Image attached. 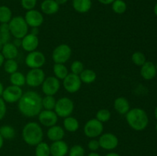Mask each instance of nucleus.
<instances>
[{"mask_svg": "<svg viewBox=\"0 0 157 156\" xmlns=\"http://www.w3.org/2000/svg\"><path fill=\"white\" fill-rule=\"evenodd\" d=\"M80 79L81 82L84 84H92L97 79V73L94 70L90 69H84L82 72L79 74Z\"/></svg>", "mask_w": 157, "mask_h": 156, "instance_id": "obj_25", "label": "nucleus"}, {"mask_svg": "<svg viewBox=\"0 0 157 156\" xmlns=\"http://www.w3.org/2000/svg\"><path fill=\"white\" fill-rule=\"evenodd\" d=\"M3 66H4L5 71L9 74H12V73L18 71V65L15 59L6 60L3 64Z\"/></svg>", "mask_w": 157, "mask_h": 156, "instance_id": "obj_33", "label": "nucleus"}, {"mask_svg": "<svg viewBox=\"0 0 157 156\" xmlns=\"http://www.w3.org/2000/svg\"><path fill=\"white\" fill-rule=\"evenodd\" d=\"M75 105L72 99L68 97H61L56 101L55 112L58 117L66 118L72 114Z\"/></svg>", "mask_w": 157, "mask_h": 156, "instance_id": "obj_5", "label": "nucleus"}, {"mask_svg": "<svg viewBox=\"0 0 157 156\" xmlns=\"http://www.w3.org/2000/svg\"><path fill=\"white\" fill-rule=\"evenodd\" d=\"M72 50L69 45L61 44L57 46L52 52V59L55 64H64L71 58Z\"/></svg>", "mask_w": 157, "mask_h": 156, "instance_id": "obj_6", "label": "nucleus"}, {"mask_svg": "<svg viewBox=\"0 0 157 156\" xmlns=\"http://www.w3.org/2000/svg\"><path fill=\"white\" fill-rule=\"evenodd\" d=\"M87 148H89V150L91 151H96L99 149L101 147H100V144L98 140L94 139H90V141L87 143Z\"/></svg>", "mask_w": 157, "mask_h": 156, "instance_id": "obj_40", "label": "nucleus"}, {"mask_svg": "<svg viewBox=\"0 0 157 156\" xmlns=\"http://www.w3.org/2000/svg\"><path fill=\"white\" fill-rule=\"evenodd\" d=\"M11 34L9 23H2L0 24V42L3 44L9 42Z\"/></svg>", "mask_w": 157, "mask_h": 156, "instance_id": "obj_30", "label": "nucleus"}, {"mask_svg": "<svg viewBox=\"0 0 157 156\" xmlns=\"http://www.w3.org/2000/svg\"><path fill=\"white\" fill-rule=\"evenodd\" d=\"M64 128L68 132H75L79 128V122L73 116H67L64 118L63 122Z\"/></svg>", "mask_w": 157, "mask_h": 156, "instance_id": "obj_24", "label": "nucleus"}, {"mask_svg": "<svg viewBox=\"0 0 157 156\" xmlns=\"http://www.w3.org/2000/svg\"><path fill=\"white\" fill-rule=\"evenodd\" d=\"M21 136L23 140L27 145L35 146L42 142L44 133L39 124L35 122H30L23 127Z\"/></svg>", "mask_w": 157, "mask_h": 156, "instance_id": "obj_3", "label": "nucleus"}, {"mask_svg": "<svg viewBox=\"0 0 157 156\" xmlns=\"http://www.w3.org/2000/svg\"><path fill=\"white\" fill-rule=\"evenodd\" d=\"M4 62H5V58L4 57H3V55L2 54L1 52H0V67H1L2 66H3Z\"/></svg>", "mask_w": 157, "mask_h": 156, "instance_id": "obj_46", "label": "nucleus"}, {"mask_svg": "<svg viewBox=\"0 0 157 156\" xmlns=\"http://www.w3.org/2000/svg\"><path fill=\"white\" fill-rule=\"evenodd\" d=\"M156 133H157V123H156Z\"/></svg>", "mask_w": 157, "mask_h": 156, "instance_id": "obj_54", "label": "nucleus"}, {"mask_svg": "<svg viewBox=\"0 0 157 156\" xmlns=\"http://www.w3.org/2000/svg\"><path fill=\"white\" fill-rule=\"evenodd\" d=\"M98 142H99L100 147L103 149L107 150V151H112L118 146L119 139L117 137V136H115L113 133L107 132L102 133L100 136Z\"/></svg>", "mask_w": 157, "mask_h": 156, "instance_id": "obj_12", "label": "nucleus"}, {"mask_svg": "<svg viewBox=\"0 0 157 156\" xmlns=\"http://www.w3.org/2000/svg\"><path fill=\"white\" fill-rule=\"evenodd\" d=\"M10 82L12 85L17 86V87H21L26 84L25 81V76L21 72L16 71L15 73L10 74Z\"/></svg>", "mask_w": 157, "mask_h": 156, "instance_id": "obj_26", "label": "nucleus"}, {"mask_svg": "<svg viewBox=\"0 0 157 156\" xmlns=\"http://www.w3.org/2000/svg\"><path fill=\"white\" fill-rule=\"evenodd\" d=\"M42 98L35 91H28L23 93L18 102V108L23 116L29 118L38 116L42 109Z\"/></svg>", "mask_w": 157, "mask_h": 156, "instance_id": "obj_1", "label": "nucleus"}, {"mask_svg": "<svg viewBox=\"0 0 157 156\" xmlns=\"http://www.w3.org/2000/svg\"><path fill=\"white\" fill-rule=\"evenodd\" d=\"M68 156H84L85 150L81 145H75L69 148Z\"/></svg>", "mask_w": 157, "mask_h": 156, "instance_id": "obj_37", "label": "nucleus"}, {"mask_svg": "<svg viewBox=\"0 0 157 156\" xmlns=\"http://www.w3.org/2000/svg\"><path fill=\"white\" fill-rule=\"evenodd\" d=\"M1 53L3 55L5 59H15L18 56V47L14 45L13 43L8 42L3 45Z\"/></svg>", "mask_w": 157, "mask_h": 156, "instance_id": "obj_22", "label": "nucleus"}, {"mask_svg": "<svg viewBox=\"0 0 157 156\" xmlns=\"http://www.w3.org/2000/svg\"><path fill=\"white\" fill-rule=\"evenodd\" d=\"M59 6L55 0H44L41 4V10L46 15H54L58 12Z\"/></svg>", "mask_w": 157, "mask_h": 156, "instance_id": "obj_21", "label": "nucleus"}, {"mask_svg": "<svg viewBox=\"0 0 157 156\" xmlns=\"http://www.w3.org/2000/svg\"><path fill=\"white\" fill-rule=\"evenodd\" d=\"M154 116L155 118H156V119L157 120V106L155 108L154 110Z\"/></svg>", "mask_w": 157, "mask_h": 156, "instance_id": "obj_52", "label": "nucleus"}, {"mask_svg": "<svg viewBox=\"0 0 157 156\" xmlns=\"http://www.w3.org/2000/svg\"><path fill=\"white\" fill-rule=\"evenodd\" d=\"M69 151V147L64 141L59 140L53 142L50 145L52 156H66Z\"/></svg>", "mask_w": 157, "mask_h": 156, "instance_id": "obj_17", "label": "nucleus"}, {"mask_svg": "<svg viewBox=\"0 0 157 156\" xmlns=\"http://www.w3.org/2000/svg\"><path fill=\"white\" fill-rule=\"evenodd\" d=\"M65 135L64 128L60 125H55L52 127H49L47 132V136L49 140L52 142L62 140Z\"/></svg>", "mask_w": 157, "mask_h": 156, "instance_id": "obj_19", "label": "nucleus"}, {"mask_svg": "<svg viewBox=\"0 0 157 156\" xmlns=\"http://www.w3.org/2000/svg\"><path fill=\"white\" fill-rule=\"evenodd\" d=\"M9 26L11 35L15 38L21 39L29 33V25L26 23L24 17L20 15L12 17L9 22Z\"/></svg>", "mask_w": 157, "mask_h": 156, "instance_id": "obj_4", "label": "nucleus"}, {"mask_svg": "<svg viewBox=\"0 0 157 156\" xmlns=\"http://www.w3.org/2000/svg\"><path fill=\"white\" fill-rule=\"evenodd\" d=\"M84 70V65L81 61H75L71 65V70L72 73L79 75Z\"/></svg>", "mask_w": 157, "mask_h": 156, "instance_id": "obj_38", "label": "nucleus"}, {"mask_svg": "<svg viewBox=\"0 0 157 156\" xmlns=\"http://www.w3.org/2000/svg\"><path fill=\"white\" fill-rule=\"evenodd\" d=\"M0 135L4 139L11 140L15 136V130L12 125H4L0 127Z\"/></svg>", "mask_w": 157, "mask_h": 156, "instance_id": "obj_28", "label": "nucleus"}, {"mask_svg": "<svg viewBox=\"0 0 157 156\" xmlns=\"http://www.w3.org/2000/svg\"><path fill=\"white\" fill-rule=\"evenodd\" d=\"M3 144H4V139H3V138L2 137L1 135H0V149L2 148Z\"/></svg>", "mask_w": 157, "mask_h": 156, "instance_id": "obj_50", "label": "nucleus"}, {"mask_svg": "<svg viewBox=\"0 0 157 156\" xmlns=\"http://www.w3.org/2000/svg\"><path fill=\"white\" fill-rule=\"evenodd\" d=\"M110 117H111V113L107 109H101L98 110L96 114V119L102 123L108 122L110 119Z\"/></svg>", "mask_w": 157, "mask_h": 156, "instance_id": "obj_36", "label": "nucleus"}, {"mask_svg": "<svg viewBox=\"0 0 157 156\" xmlns=\"http://www.w3.org/2000/svg\"><path fill=\"white\" fill-rule=\"evenodd\" d=\"M126 119L130 128L135 131H143L148 126V115L141 108H133L129 110L126 114Z\"/></svg>", "mask_w": 157, "mask_h": 156, "instance_id": "obj_2", "label": "nucleus"}, {"mask_svg": "<svg viewBox=\"0 0 157 156\" xmlns=\"http://www.w3.org/2000/svg\"><path fill=\"white\" fill-rule=\"evenodd\" d=\"M87 156H101V155L100 154H98V152H96V151H91V152H90L88 154H87Z\"/></svg>", "mask_w": 157, "mask_h": 156, "instance_id": "obj_48", "label": "nucleus"}, {"mask_svg": "<svg viewBox=\"0 0 157 156\" xmlns=\"http://www.w3.org/2000/svg\"><path fill=\"white\" fill-rule=\"evenodd\" d=\"M72 6L78 13H86L91 9V0H73Z\"/></svg>", "mask_w": 157, "mask_h": 156, "instance_id": "obj_23", "label": "nucleus"}, {"mask_svg": "<svg viewBox=\"0 0 157 156\" xmlns=\"http://www.w3.org/2000/svg\"><path fill=\"white\" fill-rule=\"evenodd\" d=\"M4 87H3V84L0 82V97H2V96L3 91H4Z\"/></svg>", "mask_w": 157, "mask_h": 156, "instance_id": "obj_49", "label": "nucleus"}, {"mask_svg": "<svg viewBox=\"0 0 157 156\" xmlns=\"http://www.w3.org/2000/svg\"><path fill=\"white\" fill-rule=\"evenodd\" d=\"M35 156H50V145L44 142H41L35 145Z\"/></svg>", "mask_w": 157, "mask_h": 156, "instance_id": "obj_29", "label": "nucleus"}, {"mask_svg": "<svg viewBox=\"0 0 157 156\" xmlns=\"http://www.w3.org/2000/svg\"><path fill=\"white\" fill-rule=\"evenodd\" d=\"M39 44V40L37 35L28 33L23 38H21V47L27 52L36 50Z\"/></svg>", "mask_w": 157, "mask_h": 156, "instance_id": "obj_16", "label": "nucleus"}, {"mask_svg": "<svg viewBox=\"0 0 157 156\" xmlns=\"http://www.w3.org/2000/svg\"><path fill=\"white\" fill-rule=\"evenodd\" d=\"M81 82L79 75L75 73H68L63 80V87L66 91L70 93H77L81 87Z\"/></svg>", "mask_w": 157, "mask_h": 156, "instance_id": "obj_13", "label": "nucleus"}, {"mask_svg": "<svg viewBox=\"0 0 157 156\" xmlns=\"http://www.w3.org/2000/svg\"><path fill=\"white\" fill-rule=\"evenodd\" d=\"M131 60L133 64L136 66H141L147 61L145 54L141 51H136L132 54Z\"/></svg>", "mask_w": 157, "mask_h": 156, "instance_id": "obj_35", "label": "nucleus"}, {"mask_svg": "<svg viewBox=\"0 0 157 156\" xmlns=\"http://www.w3.org/2000/svg\"><path fill=\"white\" fill-rule=\"evenodd\" d=\"M103 132H104V125L96 118L87 121L84 127V134L90 139H95L98 137L102 134Z\"/></svg>", "mask_w": 157, "mask_h": 156, "instance_id": "obj_7", "label": "nucleus"}, {"mask_svg": "<svg viewBox=\"0 0 157 156\" xmlns=\"http://www.w3.org/2000/svg\"><path fill=\"white\" fill-rule=\"evenodd\" d=\"M37 0H21V6L25 10H32L35 8Z\"/></svg>", "mask_w": 157, "mask_h": 156, "instance_id": "obj_39", "label": "nucleus"}, {"mask_svg": "<svg viewBox=\"0 0 157 156\" xmlns=\"http://www.w3.org/2000/svg\"><path fill=\"white\" fill-rule=\"evenodd\" d=\"M12 18V12L10 8L6 6H0V23H9Z\"/></svg>", "mask_w": 157, "mask_h": 156, "instance_id": "obj_31", "label": "nucleus"}, {"mask_svg": "<svg viewBox=\"0 0 157 156\" xmlns=\"http://www.w3.org/2000/svg\"><path fill=\"white\" fill-rule=\"evenodd\" d=\"M45 56L44 54L38 50L29 52L26 56L25 62L27 67L31 69L41 68L45 64Z\"/></svg>", "mask_w": 157, "mask_h": 156, "instance_id": "obj_8", "label": "nucleus"}, {"mask_svg": "<svg viewBox=\"0 0 157 156\" xmlns=\"http://www.w3.org/2000/svg\"><path fill=\"white\" fill-rule=\"evenodd\" d=\"M13 44L16 46L17 47H21V39H20V38H15L13 41Z\"/></svg>", "mask_w": 157, "mask_h": 156, "instance_id": "obj_43", "label": "nucleus"}, {"mask_svg": "<svg viewBox=\"0 0 157 156\" xmlns=\"http://www.w3.org/2000/svg\"><path fill=\"white\" fill-rule=\"evenodd\" d=\"M61 84L60 80L54 76L45 77L44 82L41 84L42 91L46 96H54L60 90Z\"/></svg>", "mask_w": 157, "mask_h": 156, "instance_id": "obj_11", "label": "nucleus"}, {"mask_svg": "<svg viewBox=\"0 0 157 156\" xmlns=\"http://www.w3.org/2000/svg\"><path fill=\"white\" fill-rule=\"evenodd\" d=\"M45 79V73L41 68L31 69L25 76L26 84L31 87H38Z\"/></svg>", "mask_w": 157, "mask_h": 156, "instance_id": "obj_9", "label": "nucleus"}, {"mask_svg": "<svg viewBox=\"0 0 157 156\" xmlns=\"http://www.w3.org/2000/svg\"><path fill=\"white\" fill-rule=\"evenodd\" d=\"M24 18L29 27L31 28L40 27L44 21V17L41 12L35 9L27 11Z\"/></svg>", "mask_w": 157, "mask_h": 156, "instance_id": "obj_14", "label": "nucleus"}, {"mask_svg": "<svg viewBox=\"0 0 157 156\" xmlns=\"http://www.w3.org/2000/svg\"><path fill=\"white\" fill-rule=\"evenodd\" d=\"M104 156H121V154H119L118 153L116 152H109L107 154H105Z\"/></svg>", "mask_w": 157, "mask_h": 156, "instance_id": "obj_47", "label": "nucleus"}, {"mask_svg": "<svg viewBox=\"0 0 157 156\" xmlns=\"http://www.w3.org/2000/svg\"><path fill=\"white\" fill-rule=\"evenodd\" d=\"M156 71H157V63H156Z\"/></svg>", "mask_w": 157, "mask_h": 156, "instance_id": "obj_55", "label": "nucleus"}, {"mask_svg": "<svg viewBox=\"0 0 157 156\" xmlns=\"http://www.w3.org/2000/svg\"><path fill=\"white\" fill-rule=\"evenodd\" d=\"M157 74L156 64L151 61H146L140 68V75L146 80H151Z\"/></svg>", "mask_w": 157, "mask_h": 156, "instance_id": "obj_18", "label": "nucleus"}, {"mask_svg": "<svg viewBox=\"0 0 157 156\" xmlns=\"http://www.w3.org/2000/svg\"><path fill=\"white\" fill-rule=\"evenodd\" d=\"M6 111H7L6 102L3 100L2 98L0 97V120L5 117L6 114Z\"/></svg>", "mask_w": 157, "mask_h": 156, "instance_id": "obj_41", "label": "nucleus"}, {"mask_svg": "<svg viewBox=\"0 0 157 156\" xmlns=\"http://www.w3.org/2000/svg\"><path fill=\"white\" fill-rule=\"evenodd\" d=\"M22 94L23 91L21 87L10 85L4 89L2 98L5 102L8 103H15L18 102Z\"/></svg>", "mask_w": 157, "mask_h": 156, "instance_id": "obj_10", "label": "nucleus"}, {"mask_svg": "<svg viewBox=\"0 0 157 156\" xmlns=\"http://www.w3.org/2000/svg\"><path fill=\"white\" fill-rule=\"evenodd\" d=\"M40 123L45 127H52L56 125L58 116L54 110H41L38 115Z\"/></svg>", "mask_w": 157, "mask_h": 156, "instance_id": "obj_15", "label": "nucleus"}, {"mask_svg": "<svg viewBox=\"0 0 157 156\" xmlns=\"http://www.w3.org/2000/svg\"><path fill=\"white\" fill-rule=\"evenodd\" d=\"M3 45H4V44H3L2 43V42H0V52H1L2 49V47H3Z\"/></svg>", "mask_w": 157, "mask_h": 156, "instance_id": "obj_53", "label": "nucleus"}, {"mask_svg": "<svg viewBox=\"0 0 157 156\" xmlns=\"http://www.w3.org/2000/svg\"><path fill=\"white\" fill-rule=\"evenodd\" d=\"M112 10L118 15L124 14L127 9V5L124 0H114L111 4Z\"/></svg>", "mask_w": 157, "mask_h": 156, "instance_id": "obj_32", "label": "nucleus"}, {"mask_svg": "<svg viewBox=\"0 0 157 156\" xmlns=\"http://www.w3.org/2000/svg\"><path fill=\"white\" fill-rule=\"evenodd\" d=\"M54 74L58 80H64L68 74V70L64 64H55L53 67Z\"/></svg>", "mask_w": 157, "mask_h": 156, "instance_id": "obj_27", "label": "nucleus"}, {"mask_svg": "<svg viewBox=\"0 0 157 156\" xmlns=\"http://www.w3.org/2000/svg\"><path fill=\"white\" fill-rule=\"evenodd\" d=\"M32 31H31L30 33L32 35H35L38 36V33H39V30H38V28H32Z\"/></svg>", "mask_w": 157, "mask_h": 156, "instance_id": "obj_44", "label": "nucleus"}, {"mask_svg": "<svg viewBox=\"0 0 157 156\" xmlns=\"http://www.w3.org/2000/svg\"><path fill=\"white\" fill-rule=\"evenodd\" d=\"M153 12H154V14L157 17V2L155 4L154 6V8H153Z\"/></svg>", "mask_w": 157, "mask_h": 156, "instance_id": "obj_51", "label": "nucleus"}, {"mask_svg": "<svg viewBox=\"0 0 157 156\" xmlns=\"http://www.w3.org/2000/svg\"><path fill=\"white\" fill-rule=\"evenodd\" d=\"M113 107L120 115H126L130 110V102L125 97L123 96H120L115 99L113 102Z\"/></svg>", "mask_w": 157, "mask_h": 156, "instance_id": "obj_20", "label": "nucleus"}, {"mask_svg": "<svg viewBox=\"0 0 157 156\" xmlns=\"http://www.w3.org/2000/svg\"><path fill=\"white\" fill-rule=\"evenodd\" d=\"M67 1H68V0H55V2H56L58 3L59 6H61V5H64L65 3L67 2Z\"/></svg>", "mask_w": 157, "mask_h": 156, "instance_id": "obj_45", "label": "nucleus"}, {"mask_svg": "<svg viewBox=\"0 0 157 156\" xmlns=\"http://www.w3.org/2000/svg\"><path fill=\"white\" fill-rule=\"evenodd\" d=\"M42 108L46 110H54L56 104V99L54 96H46L42 98Z\"/></svg>", "mask_w": 157, "mask_h": 156, "instance_id": "obj_34", "label": "nucleus"}, {"mask_svg": "<svg viewBox=\"0 0 157 156\" xmlns=\"http://www.w3.org/2000/svg\"><path fill=\"white\" fill-rule=\"evenodd\" d=\"M101 4L105 5V6H107V5H110L113 2L114 0H98Z\"/></svg>", "mask_w": 157, "mask_h": 156, "instance_id": "obj_42", "label": "nucleus"}, {"mask_svg": "<svg viewBox=\"0 0 157 156\" xmlns=\"http://www.w3.org/2000/svg\"><path fill=\"white\" fill-rule=\"evenodd\" d=\"M149 1H152V0H149Z\"/></svg>", "mask_w": 157, "mask_h": 156, "instance_id": "obj_56", "label": "nucleus"}]
</instances>
